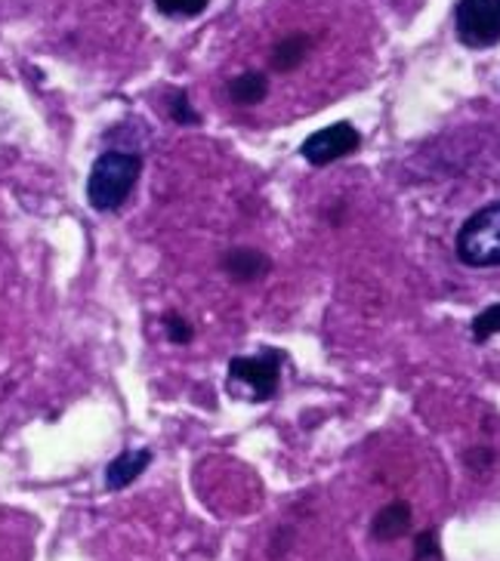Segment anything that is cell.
Returning a JSON list of instances; mask_svg holds the SVG:
<instances>
[{"label": "cell", "mask_w": 500, "mask_h": 561, "mask_svg": "<svg viewBox=\"0 0 500 561\" xmlns=\"http://www.w3.org/2000/svg\"><path fill=\"white\" fill-rule=\"evenodd\" d=\"M417 561H442V549H439V534L433 528L423 530L417 537Z\"/></svg>", "instance_id": "9a60e30c"}, {"label": "cell", "mask_w": 500, "mask_h": 561, "mask_svg": "<svg viewBox=\"0 0 500 561\" xmlns=\"http://www.w3.org/2000/svg\"><path fill=\"white\" fill-rule=\"evenodd\" d=\"M359 146H362L359 130L352 124H346V121H340V124H331L325 130H316L312 136H306L300 146V154L312 167H328L333 161H340V158L355 154Z\"/></svg>", "instance_id": "5b68a950"}, {"label": "cell", "mask_w": 500, "mask_h": 561, "mask_svg": "<svg viewBox=\"0 0 500 561\" xmlns=\"http://www.w3.org/2000/svg\"><path fill=\"white\" fill-rule=\"evenodd\" d=\"M457 256L473 268L500 265V201L485 204L457 231Z\"/></svg>", "instance_id": "3957f363"}, {"label": "cell", "mask_w": 500, "mask_h": 561, "mask_svg": "<svg viewBox=\"0 0 500 561\" xmlns=\"http://www.w3.org/2000/svg\"><path fill=\"white\" fill-rule=\"evenodd\" d=\"M164 331L167 340L173 343V346H185V343H192L195 340V328L185 321L183 314H164Z\"/></svg>", "instance_id": "5bb4252c"}, {"label": "cell", "mask_w": 500, "mask_h": 561, "mask_svg": "<svg viewBox=\"0 0 500 561\" xmlns=\"http://www.w3.org/2000/svg\"><path fill=\"white\" fill-rule=\"evenodd\" d=\"M473 340L476 343H488L495 333H500V302H495V306H488V309H482V312L473 318Z\"/></svg>", "instance_id": "7c38bea8"}, {"label": "cell", "mask_w": 500, "mask_h": 561, "mask_svg": "<svg viewBox=\"0 0 500 561\" xmlns=\"http://www.w3.org/2000/svg\"><path fill=\"white\" fill-rule=\"evenodd\" d=\"M408 530H411V506L405 500H396V503L384 506V510L374 515V522H371V537L377 543L401 540Z\"/></svg>", "instance_id": "52a82bcc"}, {"label": "cell", "mask_w": 500, "mask_h": 561, "mask_svg": "<svg viewBox=\"0 0 500 561\" xmlns=\"http://www.w3.org/2000/svg\"><path fill=\"white\" fill-rule=\"evenodd\" d=\"M457 41L469 50H488L500 44V0H461L454 13Z\"/></svg>", "instance_id": "277c9868"}, {"label": "cell", "mask_w": 500, "mask_h": 561, "mask_svg": "<svg viewBox=\"0 0 500 561\" xmlns=\"http://www.w3.org/2000/svg\"><path fill=\"white\" fill-rule=\"evenodd\" d=\"M269 268H272V263H269V256L263 253V250L235 248L223 256V272H226L232 280H238V284L260 280L263 275H266Z\"/></svg>", "instance_id": "8992f818"}, {"label": "cell", "mask_w": 500, "mask_h": 561, "mask_svg": "<svg viewBox=\"0 0 500 561\" xmlns=\"http://www.w3.org/2000/svg\"><path fill=\"white\" fill-rule=\"evenodd\" d=\"M207 3H211V0H155L158 13H164V16H180V19L201 16V13L207 10Z\"/></svg>", "instance_id": "4fadbf2b"}, {"label": "cell", "mask_w": 500, "mask_h": 561, "mask_svg": "<svg viewBox=\"0 0 500 561\" xmlns=\"http://www.w3.org/2000/svg\"><path fill=\"white\" fill-rule=\"evenodd\" d=\"M226 93L235 105H260L269 93V78L263 71H245V75L229 81Z\"/></svg>", "instance_id": "30bf717a"}, {"label": "cell", "mask_w": 500, "mask_h": 561, "mask_svg": "<svg viewBox=\"0 0 500 561\" xmlns=\"http://www.w3.org/2000/svg\"><path fill=\"white\" fill-rule=\"evenodd\" d=\"M143 173V158L136 151L109 149L93 161L90 180H87V201L100 214H115L124 201L134 195L136 182Z\"/></svg>", "instance_id": "6da1fadb"}, {"label": "cell", "mask_w": 500, "mask_h": 561, "mask_svg": "<svg viewBox=\"0 0 500 561\" xmlns=\"http://www.w3.org/2000/svg\"><path fill=\"white\" fill-rule=\"evenodd\" d=\"M151 462V450L149 447H139V450H127V454H117L115 460L109 462L105 469V484L109 491H121L127 484H134Z\"/></svg>", "instance_id": "ba28073f"}, {"label": "cell", "mask_w": 500, "mask_h": 561, "mask_svg": "<svg viewBox=\"0 0 500 561\" xmlns=\"http://www.w3.org/2000/svg\"><path fill=\"white\" fill-rule=\"evenodd\" d=\"M167 105H170L167 112H170V117H173L177 124H183V127H195V124H201L198 108L189 102V93H185V90H173Z\"/></svg>", "instance_id": "8fae6325"}, {"label": "cell", "mask_w": 500, "mask_h": 561, "mask_svg": "<svg viewBox=\"0 0 500 561\" xmlns=\"http://www.w3.org/2000/svg\"><path fill=\"white\" fill-rule=\"evenodd\" d=\"M309 47H312V37L309 34H287L282 37L279 44H275V50H272V71H279V75H287V71H294V68L303 66V59L309 56Z\"/></svg>", "instance_id": "9c48e42d"}, {"label": "cell", "mask_w": 500, "mask_h": 561, "mask_svg": "<svg viewBox=\"0 0 500 561\" xmlns=\"http://www.w3.org/2000/svg\"><path fill=\"white\" fill-rule=\"evenodd\" d=\"M282 348H263L260 355H238L229 362V396L263 404L279 392L282 380Z\"/></svg>", "instance_id": "7a4b0ae2"}]
</instances>
